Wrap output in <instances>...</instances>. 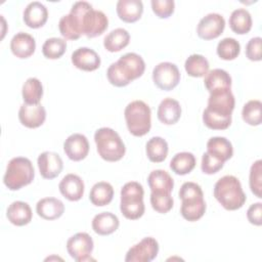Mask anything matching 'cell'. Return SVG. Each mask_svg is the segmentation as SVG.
I'll list each match as a JSON object with an SVG mask.
<instances>
[{"label":"cell","mask_w":262,"mask_h":262,"mask_svg":"<svg viewBox=\"0 0 262 262\" xmlns=\"http://www.w3.org/2000/svg\"><path fill=\"white\" fill-rule=\"evenodd\" d=\"M145 151L148 160L152 163L163 162L168 155V143L167 141L160 137H151L145 145Z\"/></svg>","instance_id":"obj_32"},{"label":"cell","mask_w":262,"mask_h":262,"mask_svg":"<svg viewBox=\"0 0 262 262\" xmlns=\"http://www.w3.org/2000/svg\"><path fill=\"white\" fill-rule=\"evenodd\" d=\"M157 116L160 122L165 125H173L177 123L181 117L180 103L171 97L164 98L159 104Z\"/></svg>","instance_id":"obj_21"},{"label":"cell","mask_w":262,"mask_h":262,"mask_svg":"<svg viewBox=\"0 0 262 262\" xmlns=\"http://www.w3.org/2000/svg\"><path fill=\"white\" fill-rule=\"evenodd\" d=\"M204 84L211 93L217 90H225L231 88V77L222 69H214L205 75Z\"/></svg>","instance_id":"obj_25"},{"label":"cell","mask_w":262,"mask_h":262,"mask_svg":"<svg viewBox=\"0 0 262 262\" xmlns=\"http://www.w3.org/2000/svg\"><path fill=\"white\" fill-rule=\"evenodd\" d=\"M40 174L45 179L57 177L63 168V163L58 154L53 151H44L39 155L37 160Z\"/></svg>","instance_id":"obj_15"},{"label":"cell","mask_w":262,"mask_h":262,"mask_svg":"<svg viewBox=\"0 0 262 262\" xmlns=\"http://www.w3.org/2000/svg\"><path fill=\"white\" fill-rule=\"evenodd\" d=\"M223 165H224V162L212 156L208 151H206L202 157L201 169L205 174H208V175L215 174L223 168Z\"/></svg>","instance_id":"obj_43"},{"label":"cell","mask_w":262,"mask_h":262,"mask_svg":"<svg viewBox=\"0 0 262 262\" xmlns=\"http://www.w3.org/2000/svg\"><path fill=\"white\" fill-rule=\"evenodd\" d=\"M179 198L181 205H193L204 202V193L201 186L195 182H184L179 189Z\"/></svg>","instance_id":"obj_36"},{"label":"cell","mask_w":262,"mask_h":262,"mask_svg":"<svg viewBox=\"0 0 262 262\" xmlns=\"http://www.w3.org/2000/svg\"><path fill=\"white\" fill-rule=\"evenodd\" d=\"M147 183L154 192L171 193L174 187V180L165 170H154L147 177Z\"/></svg>","instance_id":"obj_28"},{"label":"cell","mask_w":262,"mask_h":262,"mask_svg":"<svg viewBox=\"0 0 262 262\" xmlns=\"http://www.w3.org/2000/svg\"><path fill=\"white\" fill-rule=\"evenodd\" d=\"M225 28V19L219 13H209L199 21L198 36L204 40H212L219 37Z\"/></svg>","instance_id":"obj_13"},{"label":"cell","mask_w":262,"mask_h":262,"mask_svg":"<svg viewBox=\"0 0 262 262\" xmlns=\"http://www.w3.org/2000/svg\"><path fill=\"white\" fill-rule=\"evenodd\" d=\"M207 151L225 163L232 157L233 147L231 142L225 137L215 136L208 140Z\"/></svg>","instance_id":"obj_27"},{"label":"cell","mask_w":262,"mask_h":262,"mask_svg":"<svg viewBox=\"0 0 262 262\" xmlns=\"http://www.w3.org/2000/svg\"><path fill=\"white\" fill-rule=\"evenodd\" d=\"M108 26L107 16L100 10L93 8L85 12L82 18V35L87 38L100 36Z\"/></svg>","instance_id":"obj_12"},{"label":"cell","mask_w":262,"mask_h":262,"mask_svg":"<svg viewBox=\"0 0 262 262\" xmlns=\"http://www.w3.org/2000/svg\"><path fill=\"white\" fill-rule=\"evenodd\" d=\"M23 18L29 28L38 29L46 24L48 18V10L41 2L34 1L26 6Z\"/></svg>","instance_id":"obj_19"},{"label":"cell","mask_w":262,"mask_h":262,"mask_svg":"<svg viewBox=\"0 0 262 262\" xmlns=\"http://www.w3.org/2000/svg\"><path fill=\"white\" fill-rule=\"evenodd\" d=\"M159 253V244L151 237L142 238L139 243L131 247L125 257L126 262H150Z\"/></svg>","instance_id":"obj_11"},{"label":"cell","mask_w":262,"mask_h":262,"mask_svg":"<svg viewBox=\"0 0 262 262\" xmlns=\"http://www.w3.org/2000/svg\"><path fill=\"white\" fill-rule=\"evenodd\" d=\"M21 95L25 103L39 104L43 96V86L39 79L29 78L23 85Z\"/></svg>","instance_id":"obj_33"},{"label":"cell","mask_w":262,"mask_h":262,"mask_svg":"<svg viewBox=\"0 0 262 262\" xmlns=\"http://www.w3.org/2000/svg\"><path fill=\"white\" fill-rule=\"evenodd\" d=\"M144 190L140 183L130 181L121 189L120 210L125 218L129 220L139 219L145 211L143 203Z\"/></svg>","instance_id":"obj_6"},{"label":"cell","mask_w":262,"mask_h":262,"mask_svg":"<svg viewBox=\"0 0 262 262\" xmlns=\"http://www.w3.org/2000/svg\"><path fill=\"white\" fill-rule=\"evenodd\" d=\"M6 216L13 225L24 226L31 222L33 213L29 204L21 201H15L7 208Z\"/></svg>","instance_id":"obj_23"},{"label":"cell","mask_w":262,"mask_h":262,"mask_svg":"<svg viewBox=\"0 0 262 262\" xmlns=\"http://www.w3.org/2000/svg\"><path fill=\"white\" fill-rule=\"evenodd\" d=\"M130 41V35L127 30L117 28L111 31L103 39V46L110 52H118L125 48Z\"/></svg>","instance_id":"obj_29"},{"label":"cell","mask_w":262,"mask_h":262,"mask_svg":"<svg viewBox=\"0 0 262 262\" xmlns=\"http://www.w3.org/2000/svg\"><path fill=\"white\" fill-rule=\"evenodd\" d=\"M217 54L221 59L232 60L241 52V45L234 38H224L217 45Z\"/></svg>","instance_id":"obj_39"},{"label":"cell","mask_w":262,"mask_h":262,"mask_svg":"<svg viewBox=\"0 0 262 262\" xmlns=\"http://www.w3.org/2000/svg\"><path fill=\"white\" fill-rule=\"evenodd\" d=\"M10 49L16 57L28 58L35 52L36 41L30 34L19 32L12 37L10 41Z\"/></svg>","instance_id":"obj_20"},{"label":"cell","mask_w":262,"mask_h":262,"mask_svg":"<svg viewBox=\"0 0 262 262\" xmlns=\"http://www.w3.org/2000/svg\"><path fill=\"white\" fill-rule=\"evenodd\" d=\"M94 141L101 159L107 162L120 161L126 151L125 144L120 135L112 128L102 127L95 131Z\"/></svg>","instance_id":"obj_3"},{"label":"cell","mask_w":262,"mask_h":262,"mask_svg":"<svg viewBox=\"0 0 262 262\" xmlns=\"http://www.w3.org/2000/svg\"><path fill=\"white\" fill-rule=\"evenodd\" d=\"M247 218L254 225L260 226L262 224V204L260 202L250 206L247 211Z\"/></svg>","instance_id":"obj_46"},{"label":"cell","mask_w":262,"mask_h":262,"mask_svg":"<svg viewBox=\"0 0 262 262\" xmlns=\"http://www.w3.org/2000/svg\"><path fill=\"white\" fill-rule=\"evenodd\" d=\"M67 50V41L62 38H49L42 46V53L46 58L57 59L63 55Z\"/></svg>","instance_id":"obj_38"},{"label":"cell","mask_w":262,"mask_h":262,"mask_svg":"<svg viewBox=\"0 0 262 262\" xmlns=\"http://www.w3.org/2000/svg\"><path fill=\"white\" fill-rule=\"evenodd\" d=\"M242 117L251 126L260 125L262 121V102L257 99L249 100L243 107Z\"/></svg>","instance_id":"obj_37"},{"label":"cell","mask_w":262,"mask_h":262,"mask_svg":"<svg viewBox=\"0 0 262 262\" xmlns=\"http://www.w3.org/2000/svg\"><path fill=\"white\" fill-rule=\"evenodd\" d=\"M262 39L260 37H254L250 39L246 46V56L253 61H259L262 58L261 53Z\"/></svg>","instance_id":"obj_45"},{"label":"cell","mask_w":262,"mask_h":262,"mask_svg":"<svg viewBox=\"0 0 262 262\" xmlns=\"http://www.w3.org/2000/svg\"><path fill=\"white\" fill-rule=\"evenodd\" d=\"M209 61L201 54L189 55L184 63V69L188 76L194 78L204 77L209 72Z\"/></svg>","instance_id":"obj_35"},{"label":"cell","mask_w":262,"mask_h":262,"mask_svg":"<svg viewBox=\"0 0 262 262\" xmlns=\"http://www.w3.org/2000/svg\"><path fill=\"white\" fill-rule=\"evenodd\" d=\"M195 167V157L188 151L176 154L171 162L170 168L177 175H185L190 173Z\"/></svg>","instance_id":"obj_34"},{"label":"cell","mask_w":262,"mask_h":262,"mask_svg":"<svg viewBox=\"0 0 262 262\" xmlns=\"http://www.w3.org/2000/svg\"><path fill=\"white\" fill-rule=\"evenodd\" d=\"M230 29L238 35L247 34L252 29V16L245 8H237L233 10L229 16Z\"/></svg>","instance_id":"obj_31"},{"label":"cell","mask_w":262,"mask_h":262,"mask_svg":"<svg viewBox=\"0 0 262 262\" xmlns=\"http://www.w3.org/2000/svg\"><path fill=\"white\" fill-rule=\"evenodd\" d=\"M124 117L129 132L137 137L147 134L151 127L150 107L142 100H134L127 104Z\"/></svg>","instance_id":"obj_4"},{"label":"cell","mask_w":262,"mask_h":262,"mask_svg":"<svg viewBox=\"0 0 262 262\" xmlns=\"http://www.w3.org/2000/svg\"><path fill=\"white\" fill-rule=\"evenodd\" d=\"M234 96L230 89L217 90L210 93L208 99V106L206 110L212 114L219 115L226 118H231L234 110Z\"/></svg>","instance_id":"obj_10"},{"label":"cell","mask_w":262,"mask_h":262,"mask_svg":"<svg viewBox=\"0 0 262 262\" xmlns=\"http://www.w3.org/2000/svg\"><path fill=\"white\" fill-rule=\"evenodd\" d=\"M250 188L251 191L259 199L262 198V161L257 160L250 169Z\"/></svg>","instance_id":"obj_41"},{"label":"cell","mask_w":262,"mask_h":262,"mask_svg":"<svg viewBox=\"0 0 262 262\" xmlns=\"http://www.w3.org/2000/svg\"><path fill=\"white\" fill-rule=\"evenodd\" d=\"M150 204L152 209L161 214L168 213L173 208V198L169 192H154L150 193Z\"/></svg>","instance_id":"obj_40"},{"label":"cell","mask_w":262,"mask_h":262,"mask_svg":"<svg viewBox=\"0 0 262 262\" xmlns=\"http://www.w3.org/2000/svg\"><path fill=\"white\" fill-rule=\"evenodd\" d=\"M60 193L69 201L76 202L82 199L84 194V182L76 174H67L58 184Z\"/></svg>","instance_id":"obj_18"},{"label":"cell","mask_w":262,"mask_h":262,"mask_svg":"<svg viewBox=\"0 0 262 262\" xmlns=\"http://www.w3.org/2000/svg\"><path fill=\"white\" fill-rule=\"evenodd\" d=\"M144 71L145 62L143 58L137 53L128 52L108 67L106 77L112 85L124 87L133 80L141 77Z\"/></svg>","instance_id":"obj_1"},{"label":"cell","mask_w":262,"mask_h":262,"mask_svg":"<svg viewBox=\"0 0 262 262\" xmlns=\"http://www.w3.org/2000/svg\"><path fill=\"white\" fill-rule=\"evenodd\" d=\"M114 196V188L111 183L100 181L95 183L89 193L90 202L97 207L108 205Z\"/></svg>","instance_id":"obj_30"},{"label":"cell","mask_w":262,"mask_h":262,"mask_svg":"<svg viewBox=\"0 0 262 262\" xmlns=\"http://www.w3.org/2000/svg\"><path fill=\"white\" fill-rule=\"evenodd\" d=\"M150 4L154 13L160 18H168L174 12L173 0H151Z\"/></svg>","instance_id":"obj_44"},{"label":"cell","mask_w":262,"mask_h":262,"mask_svg":"<svg viewBox=\"0 0 262 262\" xmlns=\"http://www.w3.org/2000/svg\"><path fill=\"white\" fill-rule=\"evenodd\" d=\"M19 122L27 128H38L45 122L46 111L42 104H27L20 105L18 111Z\"/></svg>","instance_id":"obj_16"},{"label":"cell","mask_w":262,"mask_h":262,"mask_svg":"<svg viewBox=\"0 0 262 262\" xmlns=\"http://www.w3.org/2000/svg\"><path fill=\"white\" fill-rule=\"evenodd\" d=\"M36 212L45 220H55L63 214L64 205L56 198H44L37 203Z\"/></svg>","instance_id":"obj_22"},{"label":"cell","mask_w":262,"mask_h":262,"mask_svg":"<svg viewBox=\"0 0 262 262\" xmlns=\"http://www.w3.org/2000/svg\"><path fill=\"white\" fill-rule=\"evenodd\" d=\"M214 196L228 211L242 208L247 200L239 180L232 175H225L215 183Z\"/></svg>","instance_id":"obj_2"},{"label":"cell","mask_w":262,"mask_h":262,"mask_svg":"<svg viewBox=\"0 0 262 262\" xmlns=\"http://www.w3.org/2000/svg\"><path fill=\"white\" fill-rule=\"evenodd\" d=\"M72 63L79 70L92 72L100 67L99 55L91 48L80 47L76 49L71 56Z\"/></svg>","instance_id":"obj_17"},{"label":"cell","mask_w":262,"mask_h":262,"mask_svg":"<svg viewBox=\"0 0 262 262\" xmlns=\"http://www.w3.org/2000/svg\"><path fill=\"white\" fill-rule=\"evenodd\" d=\"M92 8V5L86 1L74 3L69 14L61 16L58 23V29L61 36L68 40H77L82 35V18L86 11Z\"/></svg>","instance_id":"obj_7"},{"label":"cell","mask_w":262,"mask_h":262,"mask_svg":"<svg viewBox=\"0 0 262 262\" xmlns=\"http://www.w3.org/2000/svg\"><path fill=\"white\" fill-rule=\"evenodd\" d=\"M152 81L159 89L170 91L180 82V72L172 62H160L152 70Z\"/></svg>","instance_id":"obj_8"},{"label":"cell","mask_w":262,"mask_h":262,"mask_svg":"<svg viewBox=\"0 0 262 262\" xmlns=\"http://www.w3.org/2000/svg\"><path fill=\"white\" fill-rule=\"evenodd\" d=\"M116 9L120 19L125 23H135L142 15L143 4L140 0H119Z\"/></svg>","instance_id":"obj_24"},{"label":"cell","mask_w":262,"mask_h":262,"mask_svg":"<svg viewBox=\"0 0 262 262\" xmlns=\"http://www.w3.org/2000/svg\"><path fill=\"white\" fill-rule=\"evenodd\" d=\"M35 176L32 162L28 158L16 157L8 162L3 177L5 186L10 190H18L30 184Z\"/></svg>","instance_id":"obj_5"},{"label":"cell","mask_w":262,"mask_h":262,"mask_svg":"<svg viewBox=\"0 0 262 262\" xmlns=\"http://www.w3.org/2000/svg\"><path fill=\"white\" fill-rule=\"evenodd\" d=\"M206 212V203L201 202L194 205H181L180 213L182 217L190 222L196 221L204 216Z\"/></svg>","instance_id":"obj_42"},{"label":"cell","mask_w":262,"mask_h":262,"mask_svg":"<svg viewBox=\"0 0 262 262\" xmlns=\"http://www.w3.org/2000/svg\"><path fill=\"white\" fill-rule=\"evenodd\" d=\"M63 150L72 161L79 162L84 160L89 152V142L87 137L81 133L70 135L63 142Z\"/></svg>","instance_id":"obj_14"},{"label":"cell","mask_w":262,"mask_h":262,"mask_svg":"<svg viewBox=\"0 0 262 262\" xmlns=\"http://www.w3.org/2000/svg\"><path fill=\"white\" fill-rule=\"evenodd\" d=\"M93 239L87 232H78L71 236L67 242V251L77 262L92 260Z\"/></svg>","instance_id":"obj_9"},{"label":"cell","mask_w":262,"mask_h":262,"mask_svg":"<svg viewBox=\"0 0 262 262\" xmlns=\"http://www.w3.org/2000/svg\"><path fill=\"white\" fill-rule=\"evenodd\" d=\"M119 218L111 212H102L92 219V229L99 235H108L119 227Z\"/></svg>","instance_id":"obj_26"}]
</instances>
